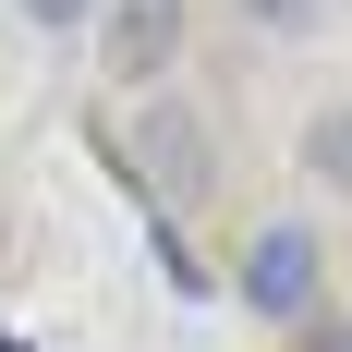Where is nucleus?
<instances>
[{
    "mask_svg": "<svg viewBox=\"0 0 352 352\" xmlns=\"http://www.w3.org/2000/svg\"><path fill=\"white\" fill-rule=\"evenodd\" d=\"M243 304H255L267 328H304V316L328 304V243H316V231H292V219H280V231H255V243H243Z\"/></svg>",
    "mask_w": 352,
    "mask_h": 352,
    "instance_id": "1",
    "label": "nucleus"
},
{
    "mask_svg": "<svg viewBox=\"0 0 352 352\" xmlns=\"http://www.w3.org/2000/svg\"><path fill=\"white\" fill-rule=\"evenodd\" d=\"M98 61L109 85H158L182 61V0H98Z\"/></svg>",
    "mask_w": 352,
    "mask_h": 352,
    "instance_id": "2",
    "label": "nucleus"
},
{
    "mask_svg": "<svg viewBox=\"0 0 352 352\" xmlns=\"http://www.w3.org/2000/svg\"><path fill=\"white\" fill-rule=\"evenodd\" d=\"M146 158H158V195H170V207L207 195V134H195L182 109H146Z\"/></svg>",
    "mask_w": 352,
    "mask_h": 352,
    "instance_id": "3",
    "label": "nucleus"
},
{
    "mask_svg": "<svg viewBox=\"0 0 352 352\" xmlns=\"http://www.w3.org/2000/svg\"><path fill=\"white\" fill-rule=\"evenodd\" d=\"M304 170H316L328 195H352V109H316V122H304Z\"/></svg>",
    "mask_w": 352,
    "mask_h": 352,
    "instance_id": "4",
    "label": "nucleus"
},
{
    "mask_svg": "<svg viewBox=\"0 0 352 352\" xmlns=\"http://www.w3.org/2000/svg\"><path fill=\"white\" fill-rule=\"evenodd\" d=\"M243 12H255V25H267V36H316L328 12H340V0H243Z\"/></svg>",
    "mask_w": 352,
    "mask_h": 352,
    "instance_id": "5",
    "label": "nucleus"
},
{
    "mask_svg": "<svg viewBox=\"0 0 352 352\" xmlns=\"http://www.w3.org/2000/svg\"><path fill=\"white\" fill-rule=\"evenodd\" d=\"M292 340H304V352H352V316H328V304H316V316L292 328Z\"/></svg>",
    "mask_w": 352,
    "mask_h": 352,
    "instance_id": "6",
    "label": "nucleus"
}]
</instances>
